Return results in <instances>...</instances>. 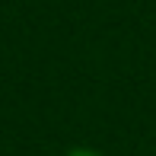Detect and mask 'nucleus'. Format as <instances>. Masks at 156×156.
I'll return each instance as SVG.
<instances>
[{"instance_id": "f257e3e1", "label": "nucleus", "mask_w": 156, "mask_h": 156, "mask_svg": "<svg viewBox=\"0 0 156 156\" xmlns=\"http://www.w3.org/2000/svg\"><path fill=\"white\" fill-rule=\"evenodd\" d=\"M67 156H102V153L89 150V147H73V150H67Z\"/></svg>"}]
</instances>
